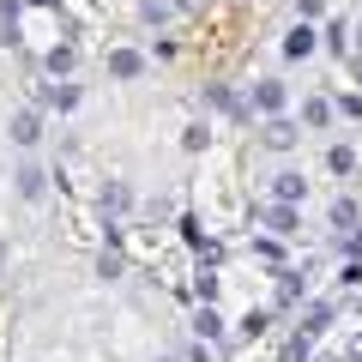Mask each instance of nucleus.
I'll list each match as a JSON object with an SVG mask.
<instances>
[{
  "label": "nucleus",
  "instance_id": "nucleus-1",
  "mask_svg": "<svg viewBox=\"0 0 362 362\" xmlns=\"http://www.w3.org/2000/svg\"><path fill=\"white\" fill-rule=\"evenodd\" d=\"M247 103H254L259 115H284V78H259Z\"/></svg>",
  "mask_w": 362,
  "mask_h": 362
},
{
  "label": "nucleus",
  "instance_id": "nucleus-2",
  "mask_svg": "<svg viewBox=\"0 0 362 362\" xmlns=\"http://www.w3.org/2000/svg\"><path fill=\"white\" fill-rule=\"evenodd\" d=\"M259 218H266V230H272V235H296V199H272Z\"/></svg>",
  "mask_w": 362,
  "mask_h": 362
},
{
  "label": "nucleus",
  "instance_id": "nucleus-3",
  "mask_svg": "<svg viewBox=\"0 0 362 362\" xmlns=\"http://www.w3.org/2000/svg\"><path fill=\"white\" fill-rule=\"evenodd\" d=\"M314 49H320V37H314L308 25H290V37H284V54H290V61H308Z\"/></svg>",
  "mask_w": 362,
  "mask_h": 362
},
{
  "label": "nucleus",
  "instance_id": "nucleus-4",
  "mask_svg": "<svg viewBox=\"0 0 362 362\" xmlns=\"http://www.w3.org/2000/svg\"><path fill=\"white\" fill-rule=\"evenodd\" d=\"M37 97L49 109H61V115H73V109H78V85H37Z\"/></svg>",
  "mask_w": 362,
  "mask_h": 362
},
{
  "label": "nucleus",
  "instance_id": "nucleus-5",
  "mask_svg": "<svg viewBox=\"0 0 362 362\" xmlns=\"http://www.w3.org/2000/svg\"><path fill=\"white\" fill-rule=\"evenodd\" d=\"M109 73H115V78H139L145 73V54L139 49H115V54H109Z\"/></svg>",
  "mask_w": 362,
  "mask_h": 362
},
{
  "label": "nucleus",
  "instance_id": "nucleus-6",
  "mask_svg": "<svg viewBox=\"0 0 362 362\" xmlns=\"http://www.w3.org/2000/svg\"><path fill=\"white\" fill-rule=\"evenodd\" d=\"M13 139L18 145H37L42 139V115H37V109H18V115H13Z\"/></svg>",
  "mask_w": 362,
  "mask_h": 362
},
{
  "label": "nucleus",
  "instance_id": "nucleus-7",
  "mask_svg": "<svg viewBox=\"0 0 362 362\" xmlns=\"http://www.w3.org/2000/svg\"><path fill=\"white\" fill-rule=\"evenodd\" d=\"M49 194V181H42L37 163H18V199H42Z\"/></svg>",
  "mask_w": 362,
  "mask_h": 362
},
{
  "label": "nucleus",
  "instance_id": "nucleus-8",
  "mask_svg": "<svg viewBox=\"0 0 362 362\" xmlns=\"http://www.w3.org/2000/svg\"><path fill=\"white\" fill-rule=\"evenodd\" d=\"M356 223H362L356 199H338V206H332V230H338V235H356Z\"/></svg>",
  "mask_w": 362,
  "mask_h": 362
},
{
  "label": "nucleus",
  "instance_id": "nucleus-9",
  "mask_svg": "<svg viewBox=\"0 0 362 362\" xmlns=\"http://www.w3.org/2000/svg\"><path fill=\"white\" fill-rule=\"evenodd\" d=\"M272 194H278V199H296V206H302V194H308V181H302L296 169H284V175L272 181Z\"/></svg>",
  "mask_w": 362,
  "mask_h": 362
},
{
  "label": "nucleus",
  "instance_id": "nucleus-10",
  "mask_svg": "<svg viewBox=\"0 0 362 362\" xmlns=\"http://www.w3.org/2000/svg\"><path fill=\"white\" fill-rule=\"evenodd\" d=\"M326 326H332V302H314V308H308V320H302V332H308V338H320Z\"/></svg>",
  "mask_w": 362,
  "mask_h": 362
},
{
  "label": "nucleus",
  "instance_id": "nucleus-11",
  "mask_svg": "<svg viewBox=\"0 0 362 362\" xmlns=\"http://www.w3.org/2000/svg\"><path fill=\"white\" fill-rule=\"evenodd\" d=\"M194 332H199V338H223V320H218V308H211V302L194 314Z\"/></svg>",
  "mask_w": 362,
  "mask_h": 362
},
{
  "label": "nucleus",
  "instance_id": "nucleus-12",
  "mask_svg": "<svg viewBox=\"0 0 362 362\" xmlns=\"http://www.w3.org/2000/svg\"><path fill=\"white\" fill-rule=\"evenodd\" d=\"M266 145H272V151H290V145H296V127H290V121H272V127H266Z\"/></svg>",
  "mask_w": 362,
  "mask_h": 362
},
{
  "label": "nucleus",
  "instance_id": "nucleus-13",
  "mask_svg": "<svg viewBox=\"0 0 362 362\" xmlns=\"http://www.w3.org/2000/svg\"><path fill=\"white\" fill-rule=\"evenodd\" d=\"M302 121H308V127H326V121H332V103H326V97H308V103H302Z\"/></svg>",
  "mask_w": 362,
  "mask_h": 362
},
{
  "label": "nucleus",
  "instance_id": "nucleus-14",
  "mask_svg": "<svg viewBox=\"0 0 362 362\" xmlns=\"http://www.w3.org/2000/svg\"><path fill=\"white\" fill-rule=\"evenodd\" d=\"M326 169H332V175H350V169H356V151H350V145H332V151H326Z\"/></svg>",
  "mask_w": 362,
  "mask_h": 362
},
{
  "label": "nucleus",
  "instance_id": "nucleus-15",
  "mask_svg": "<svg viewBox=\"0 0 362 362\" xmlns=\"http://www.w3.org/2000/svg\"><path fill=\"white\" fill-rule=\"evenodd\" d=\"M73 73V42H61V49H49V78Z\"/></svg>",
  "mask_w": 362,
  "mask_h": 362
},
{
  "label": "nucleus",
  "instance_id": "nucleus-16",
  "mask_svg": "<svg viewBox=\"0 0 362 362\" xmlns=\"http://www.w3.org/2000/svg\"><path fill=\"white\" fill-rule=\"evenodd\" d=\"M308 350H314V338H308V332H290V344H284V362H308Z\"/></svg>",
  "mask_w": 362,
  "mask_h": 362
},
{
  "label": "nucleus",
  "instance_id": "nucleus-17",
  "mask_svg": "<svg viewBox=\"0 0 362 362\" xmlns=\"http://www.w3.org/2000/svg\"><path fill=\"white\" fill-rule=\"evenodd\" d=\"M103 211H109V218L127 211V187H121V181H109V187H103Z\"/></svg>",
  "mask_w": 362,
  "mask_h": 362
},
{
  "label": "nucleus",
  "instance_id": "nucleus-18",
  "mask_svg": "<svg viewBox=\"0 0 362 362\" xmlns=\"http://www.w3.org/2000/svg\"><path fill=\"white\" fill-rule=\"evenodd\" d=\"M206 139H211V133L199 127V121H194V127H181V151H206Z\"/></svg>",
  "mask_w": 362,
  "mask_h": 362
},
{
  "label": "nucleus",
  "instance_id": "nucleus-19",
  "mask_svg": "<svg viewBox=\"0 0 362 362\" xmlns=\"http://www.w3.org/2000/svg\"><path fill=\"white\" fill-rule=\"evenodd\" d=\"M302 296V278H278V302H296Z\"/></svg>",
  "mask_w": 362,
  "mask_h": 362
},
{
  "label": "nucleus",
  "instance_id": "nucleus-20",
  "mask_svg": "<svg viewBox=\"0 0 362 362\" xmlns=\"http://www.w3.org/2000/svg\"><path fill=\"white\" fill-rule=\"evenodd\" d=\"M97 272H103V278H121V254H115V247H109V254L97 259Z\"/></svg>",
  "mask_w": 362,
  "mask_h": 362
},
{
  "label": "nucleus",
  "instance_id": "nucleus-21",
  "mask_svg": "<svg viewBox=\"0 0 362 362\" xmlns=\"http://www.w3.org/2000/svg\"><path fill=\"white\" fill-rule=\"evenodd\" d=\"M296 13H302V18H320V13H326V0H296Z\"/></svg>",
  "mask_w": 362,
  "mask_h": 362
},
{
  "label": "nucleus",
  "instance_id": "nucleus-22",
  "mask_svg": "<svg viewBox=\"0 0 362 362\" xmlns=\"http://www.w3.org/2000/svg\"><path fill=\"white\" fill-rule=\"evenodd\" d=\"M25 6H54V0H25Z\"/></svg>",
  "mask_w": 362,
  "mask_h": 362
},
{
  "label": "nucleus",
  "instance_id": "nucleus-23",
  "mask_svg": "<svg viewBox=\"0 0 362 362\" xmlns=\"http://www.w3.org/2000/svg\"><path fill=\"white\" fill-rule=\"evenodd\" d=\"M314 362H338V356H314Z\"/></svg>",
  "mask_w": 362,
  "mask_h": 362
},
{
  "label": "nucleus",
  "instance_id": "nucleus-24",
  "mask_svg": "<svg viewBox=\"0 0 362 362\" xmlns=\"http://www.w3.org/2000/svg\"><path fill=\"white\" fill-rule=\"evenodd\" d=\"M157 362H175V356H157Z\"/></svg>",
  "mask_w": 362,
  "mask_h": 362
}]
</instances>
